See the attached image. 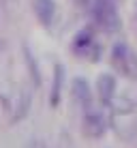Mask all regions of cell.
Instances as JSON below:
<instances>
[{
	"mask_svg": "<svg viewBox=\"0 0 137 148\" xmlns=\"http://www.w3.org/2000/svg\"><path fill=\"white\" fill-rule=\"evenodd\" d=\"M30 101H32V95H30V90H28V88H24V90H22V95H19V99H17V108H15V120L24 118V116L28 114V110H30Z\"/></svg>",
	"mask_w": 137,
	"mask_h": 148,
	"instance_id": "9c48e42d",
	"label": "cell"
},
{
	"mask_svg": "<svg viewBox=\"0 0 137 148\" xmlns=\"http://www.w3.org/2000/svg\"><path fill=\"white\" fill-rule=\"evenodd\" d=\"M62 82H64V69L62 64H56L54 67V82H52V92H49V103L52 108L60 103V92H62Z\"/></svg>",
	"mask_w": 137,
	"mask_h": 148,
	"instance_id": "ba28073f",
	"label": "cell"
},
{
	"mask_svg": "<svg viewBox=\"0 0 137 148\" xmlns=\"http://www.w3.org/2000/svg\"><path fill=\"white\" fill-rule=\"evenodd\" d=\"M73 52L77 54V56H84V58L99 60V56H101V45L94 41L92 28H84L82 32L73 39Z\"/></svg>",
	"mask_w": 137,
	"mask_h": 148,
	"instance_id": "3957f363",
	"label": "cell"
},
{
	"mask_svg": "<svg viewBox=\"0 0 137 148\" xmlns=\"http://www.w3.org/2000/svg\"><path fill=\"white\" fill-rule=\"evenodd\" d=\"M111 64L124 77L129 79L137 77V56L126 43H116L111 47Z\"/></svg>",
	"mask_w": 137,
	"mask_h": 148,
	"instance_id": "7a4b0ae2",
	"label": "cell"
},
{
	"mask_svg": "<svg viewBox=\"0 0 137 148\" xmlns=\"http://www.w3.org/2000/svg\"><path fill=\"white\" fill-rule=\"evenodd\" d=\"M92 17H94L96 26L101 30H105L107 34H114L120 30V17H118L114 0H94Z\"/></svg>",
	"mask_w": 137,
	"mask_h": 148,
	"instance_id": "6da1fadb",
	"label": "cell"
},
{
	"mask_svg": "<svg viewBox=\"0 0 137 148\" xmlns=\"http://www.w3.org/2000/svg\"><path fill=\"white\" fill-rule=\"evenodd\" d=\"M32 9L37 19L43 26H52L54 17H56V4L54 0H32Z\"/></svg>",
	"mask_w": 137,
	"mask_h": 148,
	"instance_id": "52a82bcc",
	"label": "cell"
},
{
	"mask_svg": "<svg viewBox=\"0 0 137 148\" xmlns=\"http://www.w3.org/2000/svg\"><path fill=\"white\" fill-rule=\"evenodd\" d=\"M96 95L103 105H111L116 97V77L111 73H101L96 77Z\"/></svg>",
	"mask_w": 137,
	"mask_h": 148,
	"instance_id": "5b68a950",
	"label": "cell"
},
{
	"mask_svg": "<svg viewBox=\"0 0 137 148\" xmlns=\"http://www.w3.org/2000/svg\"><path fill=\"white\" fill-rule=\"evenodd\" d=\"M84 131L90 137H101L107 131V116L96 108L84 110Z\"/></svg>",
	"mask_w": 137,
	"mask_h": 148,
	"instance_id": "277c9868",
	"label": "cell"
},
{
	"mask_svg": "<svg viewBox=\"0 0 137 148\" xmlns=\"http://www.w3.org/2000/svg\"><path fill=\"white\" fill-rule=\"evenodd\" d=\"M71 95H73L75 103H77L82 110L92 108V90H90L88 82L84 77H75L73 79V84H71Z\"/></svg>",
	"mask_w": 137,
	"mask_h": 148,
	"instance_id": "8992f818",
	"label": "cell"
},
{
	"mask_svg": "<svg viewBox=\"0 0 137 148\" xmlns=\"http://www.w3.org/2000/svg\"><path fill=\"white\" fill-rule=\"evenodd\" d=\"M24 54H26V60H28V71H30V75H32V82L39 86L41 84V73H39V69H37V60L32 58V54H30L28 49Z\"/></svg>",
	"mask_w": 137,
	"mask_h": 148,
	"instance_id": "30bf717a",
	"label": "cell"
}]
</instances>
